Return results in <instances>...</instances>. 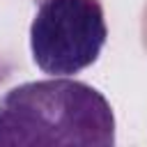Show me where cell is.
Returning <instances> with one entry per match:
<instances>
[{"instance_id":"6da1fadb","label":"cell","mask_w":147,"mask_h":147,"mask_svg":"<svg viewBox=\"0 0 147 147\" xmlns=\"http://www.w3.org/2000/svg\"><path fill=\"white\" fill-rule=\"evenodd\" d=\"M115 142L113 108L90 83L51 76L21 83L0 96V147H113Z\"/></svg>"},{"instance_id":"7a4b0ae2","label":"cell","mask_w":147,"mask_h":147,"mask_svg":"<svg viewBox=\"0 0 147 147\" xmlns=\"http://www.w3.org/2000/svg\"><path fill=\"white\" fill-rule=\"evenodd\" d=\"M108 41L99 0H39L30 23V55L48 76H74L92 67Z\"/></svg>"}]
</instances>
